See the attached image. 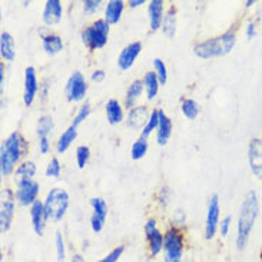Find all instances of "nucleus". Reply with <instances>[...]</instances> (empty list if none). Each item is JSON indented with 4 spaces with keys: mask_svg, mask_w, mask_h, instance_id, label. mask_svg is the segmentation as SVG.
<instances>
[{
    "mask_svg": "<svg viewBox=\"0 0 262 262\" xmlns=\"http://www.w3.org/2000/svg\"><path fill=\"white\" fill-rule=\"evenodd\" d=\"M163 252H165V256H163L165 262H182L184 239L177 228H170L165 234Z\"/></svg>",
    "mask_w": 262,
    "mask_h": 262,
    "instance_id": "6",
    "label": "nucleus"
},
{
    "mask_svg": "<svg viewBox=\"0 0 262 262\" xmlns=\"http://www.w3.org/2000/svg\"><path fill=\"white\" fill-rule=\"evenodd\" d=\"M156 229H158V228H156V221L149 220L148 222H146V225H145V234H146V238L154 234Z\"/></svg>",
    "mask_w": 262,
    "mask_h": 262,
    "instance_id": "43",
    "label": "nucleus"
},
{
    "mask_svg": "<svg viewBox=\"0 0 262 262\" xmlns=\"http://www.w3.org/2000/svg\"><path fill=\"white\" fill-rule=\"evenodd\" d=\"M220 198L216 193H213V195H211L209 202H208V213H206L205 234L208 239H212L216 234V229L220 227Z\"/></svg>",
    "mask_w": 262,
    "mask_h": 262,
    "instance_id": "10",
    "label": "nucleus"
},
{
    "mask_svg": "<svg viewBox=\"0 0 262 262\" xmlns=\"http://www.w3.org/2000/svg\"><path fill=\"white\" fill-rule=\"evenodd\" d=\"M39 149H40V154L46 155L50 150V142L49 138H39Z\"/></svg>",
    "mask_w": 262,
    "mask_h": 262,
    "instance_id": "42",
    "label": "nucleus"
},
{
    "mask_svg": "<svg viewBox=\"0 0 262 262\" xmlns=\"http://www.w3.org/2000/svg\"><path fill=\"white\" fill-rule=\"evenodd\" d=\"M36 173V165L32 161H25L21 162L16 170H14V182L16 185L25 182V181H30L33 179Z\"/></svg>",
    "mask_w": 262,
    "mask_h": 262,
    "instance_id": "21",
    "label": "nucleus"
},
{
    "mask_svg": "<svg viewBox=\"0 0 262 262\" xmlns=\"http://www.w3.org/2000/svg\"><path fill=\"white\" fill-rule=\"evenodd\" d=\"M254 3H255V2H252V0H249V2H245V6H247V7H251V6H252V5H254Z\"/></svg>",
    "mask_w": 262,
    "mask_h": 262,
    "instance_id": "49",
    "label": "nucleus"
},
{
    "mask_svg": "<svg viewBox=\"0 0 262 262\" xmlns=\"http://www.w3.org/2000/svg\"><path fill=\"white\" fill-rule=\"evenodd\" d=\"M149 116L148 114V107L146 106H136L129 109L128 119H126V123H128L129 128L132 129H143L146 122H148Z\"/></svg>",
    "mask_w": 262,
    "mask_h": 262,
    "instance_id": "16",
    "label": "nucleus"
},
{
    "mask_svg": "<svg viewBox=\"0 0 262 262\" xmlns=\"http://www.w3.org/2000/svg\"><path fill=\"white\" fill-rule=\"evenodd\" d=\"M170 134H172V122L165 115L163 111H159V125H158V129H156V142H158V145L165 146L169 141Z\"/></svg>",
    "mask_w": 262,
    "mask_h": 262,
    "instance_id": "19",
    "label": "nucleus"
},
{
    "mask_svg": "<svg viewBox=\"0 0 262 262\" xmlns=\"http://www.w3.org/2000/svg\"><path fill=\"white\" fill-rule=\"evenodd\" d=\"M181 109H182V114H184L185 118H188L191 121L196 119V116L199 115V105L193 99L182 100Z\"/></svg>",
    "mask_w": 262,
    "mask_h": 262,
    "instance_id": "32",
    "label": "nucleus"
},
{
    "mask_svg": "<svg viewBox=\"0 0 262 262\" xmlns=\"http://www.w3.org/2000/svg\"><path fill=\"white\" fill-rule=\"evenodd\" d=\"M14 199L16 193L12 189L6 188L2 192V208H0V231L5 234L13 222L14 216Z\"/></svg>",
    "mask_w": 262,
    "mask_h": 262,
    "instance_id": "7",
    "label": "nucleus"
},
{
    "mask_svg": "<svg viewBox=\"0 0 262 262\" xmlns=\"http://www.w3.org/2000/svg\"><path fill=\"white\" fill-rule=\"evenodd\" d=\"M39 191H40L39 184L33 179H30V181H25V182L17 184L14 193H16V199L20 205L32 206L37 201Z\"/></svg>",
    "mask_w": 262,
    "mask_h": 262,
    "instance_id": "9",
    "label": "nucleus"
},
{
    "mask_svg": "<svg viewBox=\"0 0 262 262\" xmlns=\"http://www.w3.org/2000/svg\"><path fill=\"white\" fill-rule=\"evenodd\" d=\"M143 85H145V92H146L148 100L155 99L156 95H158V91H159V86H161V82H159L155 72H146L145 73Z\"/></svg>",
    "mask_w": 262,
    "mask_h": 262,
    "instance_id": "25",
    "label": "nucleus"
},
{
    "mask_svg": "<svg viewBox=\"0 0 262 262\" xmlns=\"http://www.w3.org/2000/svg\"><path fill=\"white\" fill-rule=\"evenodd\" d=\"M89 204L92 206L93 213L91 218V227L95 232H100L107 218V204L105 202V199L102 198H91Z\"/></svg>",
    "mask_w": 262,
    "mask_h": 262,
    "instance_id": "12",
    "label": "nucleus"
},
{
    "mask_svg": "<svg viewBox=\"0 0 262 262\" xmlns=\"http://www.w3.org/2000/svg\"><path fill=\"white\" fill-rule=\"evenodd\" d=\"M39 91V82L36 76V69L33 66H29L25 71V92H23V102L26 106H30L35 100Z\"/></svg>",
    "mask_w": 262,
    "mask_h": 262,
    "instance_id": "13",
    "label": "nucleus"
},
{
    "mask_svg": "<svg viewBox=\"0 0 262 262\" xmlns=\"http://www.w3.org/2000/svg\"><path fill=\"white\" fill-rule=\"evenodd\" d=\"M123 7H125V3L122 0H111V2H107L106 10H105V20L109 25H116L118 21L121 20Z\"/></svg>",
    "mask_w": 262,
    "mask_h": 262,
    "instance_id": "22",
    "label": "nucleus"
},
{
    "mask_svg": "<svg viewBox=\"0 0 262 262\" xmlns=\"http://www.w3.org/2000/svg\"><path fill=\"white\" fill-rule=\"evenodd\" d=\"M100 5H102L100 0H85L83 2V12L86 14L96 13L100 9Z\"/></svg>",
    "mask_w": 262,
    "mask_h": 262,
    "instance_id": "39",
    "label": "nucleus"
},
{
    "mask_svg": "<svg viewBox=\"0 0 262 262\" xmlns=\"http://www.w3.org/2000/svg\"><path fill=\"white\" fill-rule=\"evenodd\" d=\"M60 172H62V166H60V162L57 161L56 158L50 159V162L48 163V166H46V177L59 178V177H60Z\"/></svg>",
    "mask_w": 262,
    "mask_h": 262,
    "instance_id": "37",
    "label": "nucleus"
},
{
    "mask_svg": "<svg viewBox=\"0 0 262 262\" xmlns=\"http://www.w3.org/2000/svg\"><path fill=\"white\" fill-rule=\"evenodd\" d=\"M55 245H56L57 259H59V261H63L64 256H66V251H64L63 236H62V234H60L59 231H57L56 235H55Z\"/></svg>",
    "mask_w": 262,
    "mask_h": 262,
    "instance_id": "38",
    "label": "nucleus"
},
{
    "mask_svg": "<svg viewBox=\"0 0 262 262\" xmlns=\"http://www.w3.org/2000/svg\"><path fill=\"white\" fill-rule=\"evenodd\" d=\"M62 14H63V9H62V3L59 0H48L45 9H43V21L48 26H55L59 21L62 20Z\"/></svg>",
    "mask_w": 262,
    "mask_h": 262,
    "instance_id": "15",
    "label": "nucleus"
},
{
    "mask_svg": "<svg viewBox=\"0 0 262 262\" xmlns=\"http://www.w3.org/2000/svg\"><path fill=\"white\" fill-rule=\"evenodd\" d=\"M86 92H88V83L85 76L80 72H75L66 83V89H64L66 99L69 102H79L85 99Z\"/></svg>",
    "mask_w": 262,
    "mask_h": 262,
    "instance_id": "8",
    "label": "nucleus"
},
{
    "mask_svg": "<svg viewBox=\"0 0 262 262\" xmlns=\"http://www.w3.org/2000/svg\"><path fill=\"white\" fill-rule=\"evenodd\" d=\"M53 128H55V123H53L52 116L45 115L37 122V136L39 138H49Z\"/></svg>",
    "mask_w": 262,
    "mask_h": 262,
    "instance_id": "29",
    "label": "nucleus"
},
{
    "mask_svg": "<svg viewBox=\"0 0 262 262\" xmlns=\"http://www.w3.org/2000/svg\"><path fill=\"white\" fill-rule=\"evenodd\" d=\"M142 50V43L141 42H132L129 43L128 46H125L122 49L121 55L118 57V66L121 71H128L134 66L136 57L139 56Z\"/></svg>",
    "mask_w": 262,
    "mask_h": 262,
    "instance_id": "14",
    "label": "nucleus"
},
{
    "mask_svg": "<svg viewBox=\"0 0 262 262\" xmlns=\"http://www.w3.org/2000/svg\"><path fill=\"white\" fill-rule=\"evenodd\" d=\"M46 220L59 222L63 220L64 213L69 208V195L62 188H53L48 192L43 202Z\"/></svg>",
    "mask_w": 262,
    "mask_h": 262,
    "instance_id": "4",
    "label": "nucleus"
},
{
    "mask_svg": "<svg viewBox=\"0 0 262 262\" xmlns=\"http://www.w3.org/2000/svg\"><path fill=\"white\" fill-rule=\"evenodd\" d=\"M28 150V142L19 132H13L3 141L0 148V172L3 177H9L14 170V165Z\"/></svg>",
    "mask_w": 262,
    "mask_h": 262,
    "instance_id": "2",
    "label": "nucleus"
},
{
    "mask_svg": "<svg viewBox=\"0 0 262 262\" xmlns=\"http://www.w3.org/2000/svg\"><path fill=\"white\" fill-rule=\"evenodd\" d=\"M91 105L86 102L85 105H82V106L79 107L78 114L75 115V118H73V122H72V126H75V128H78L79 125L82 123V122L85 121V119H88V116L91 115Z\"/></svg>",
    "mask_w": 262,
    "mask_h": 262,
    "instance_id": "35",
    "label": "nucleus"
},
{
    "mask_svg": "<svg viewBox=\"0 0 262 262\" xmlns=\"http://www.w3.org/2000/svg\"><path fill=\"white\" fill-rule=\"evenodd\" d=\"M105 111H106L107 122L111 125H118V123H121L123 121V111H122L121 103L116 99L107 100Z\"/></svg>",
    "mask_w": 262,
    "mask_h": 262,
    "instance_id": "23",
    "label": "nucleus"
},
{
    "mask_svg": "<svg viewBox=\"0 0 262 262\" xmlns=\"http://www.w3.org/2000/svg\"><path fill=\"white\" fill-rule=\"evenodd\" d=\"M30 218H32V225H33V229L35 232L39 236L43 235V231H45V225H46V215H45V206H43V202L40 201H36L33 205L30 206Z\"/></svg>",
    "mask_w": 262,
    "mask_h": 262,
    "instance_id": "17",
    "label": "nucleus"
},
{
    "mask_svg": "<svg viewBox=\"0 0 262 262\" xmlns=\"http://www.w3.org/2000/svg\"><path fill=\"white\" fill-rule=\"evenodd\" d=\"M105 76H106V75H105V72L103 71H95L92 73V76H91V79H92L93 82H96V83H99V82H102V80H103V79H105Z\"/></svg>",
    "mask_w": 262,
    "mask_h": 262,
    "instance_id": "45",
    "label": "nucleus"
},
{
    "mask_svg": "<svg viewBox=\"0 0 262 262\" xmlns=\"http://www.w3.org/2000/svg\"><path fill=\"white\" fill-rule=\"evenodd\" d=\"M162 30L169 39H172L175 36V32H177V10H175L173 6H170L168 9V12L163 16Z\"/></svg>",
    "mask_w": 262,
    "mask_h": 262,
    "instance_id": "26",
    "label": "nucleus"
},
{
    "mask_svg": "<svg viewBox=\"0 0 262 262\" xmlns=\"http://www.w3.org/2000/svg\"><path fill=\"white\" fill-rule=\"evenodd\" d=\"M0 56L6 62H13L16 57V43L13 36L3 32L0 36Z\"/></svg>",
    "mask_w": 262,
    "mask_h": 262,
    "instance_id": "20",
    "label": "nucleus"
},
{
    "mask_svg": "<svg viewBox=\"0 0 262 262\" xmlns=\"http://www.w3.org/2000/svg\"><path fill=\"white\" fill-rule=\"evenodd\" d=\"M145 91V85H143V80H134L132 85L128 88V92H126V98H125V105L129 109L135 107V103L138 102V99L142 96V93Z\"/></svg>",
    "mask_w": 262,
    "mask_h": 262,
    "instance_id": "24",
    "label": "nucleus"
},
{
    "mask_svg": "<svg viewBox=\"0 0 262 262\" xmlns=\"http://www.w3.org/2000/svg\"><path fill=\"white\" fill-rule=\"evenodd\" d=\"M123 251H125V247L123 245H121V247H118V248H115L114 251H111L109 254H107L105 258H102L100 261L98 262H116L119 258H121V255L123 254Z\"/></svg>",
    "mask_w": 262,
    "mask_h": 262,
    "instance_id": "40",
    "label": "nucleus"
},
{
    "mask_svg": "<svg viewBox=\"0 0 262 262\" xmlns=\"http://www.w3.org/2000/svg\"><path fill=\"white\" fill-rule=\"evenodd\" d=\"M43 49L45 52L53 56V55H57L60 50L63 49V42H62V37L57 35H46L43 36Z\"/></svg>",
    "mask_w": 262,
    "mask_h": 262,
    "instance_id": "27",
    "label": "nucleus"
},
{
    "mask_svg": "<svg viewBox=\"0 0 262 262\" xmlns=\"http://www.w3.org/2000/svg\"><path fill=\"white\" fill-rule=\"evenodd\" d=\"M248 162L252 175L262 181V139L254 138L248 145Z\"/></svg>",
    "mask_w": 262,
    "mask_h": 262,
    "instance_id": "11",
    "label": "nucleus"
},
{
    "mask_svg": "<svg viewBox=\"0 0 262 262\" xmlns=\"http://www.w3.org/2000/svg\"><path fill=\"white\" fill-rule=\"evenodd\" d=\"M146 152H148V142H146L145 138L141 136L138 141L134 142L132 148H130V158L134 161H139V159H142L143 156L146 155Z\"/></svg>",
    "mask_w": 262,
    "mask_h": 262,
    "instance_id": "31",
    "label": "nucleus"
},
{
    "mask_svg": "<svg viewBox=\"0 0 262 262\" xmlns=\"http://www.w3.org/2000/svg\"><path fill=\"white\" fill-rule=\"evenodd\" d=\"M149 241V248H150V254L152 256L158 255L161 251H163V242H165V236L163 234H161L159 229H156L154 234L148 236Z\"/></svg>",
    "mask_w": 262,
    "mask_h": 262,
    "instance_id": "30",
    "label": "nucleus"
},
{
    "mask_svg": "<svg viewBox=\"0 0 262 262\" xmlns=\"http://www.w3.org/2000/svg\"><path fill=\"white\" fill-rule=\"evenodd\" d=\"M149 14V25H150V30L156 32L159 28H162L163 21V2L162 0H152L149 3L148 7Z\"/></svg>",
    "mask_w": 262,
    "mask_h": 262,
    "instance_id": "18",
    "label": "nucleus"
},
{
    "mask_svg": "<svg viewBox=\"0 0 262 262\" xmlns=\"http://www.w3.org/2000/svg\"><path fill=\"white\" fill-rule=\"evenodd\" d=\"M231 222H232V218L231 216H225L222 222H220V232L222 236H227L228 232H229V228H231Z\"/></svg>",
    "mask_w": 262,
    "mask_h": 262,
    "instance_id": "41",
    "label": "nucleus"
},
{
    "mask_svg": "<svg viewBox=\"0 0 262 262\" xmlns=\"http://www.w3.org/2000/svg\"><path fill=\"white\" fill-rule=\"evenodd\" d=\"M259 215V201L255 192H248L242 201L239 218H238V235H236V247L244 249L247 247L251 231L255 225V221Z\"/></svg>",
    "mask_w": 262,
    "mask_h": 262,
    "instance_id": "1",
    "label": "nucleus"
},
{
    "mask_svg": "<svg viewBox=\"0 0 262 262\" xmlns=\"http://www.w3.org/2000/svg\"><path fill=\"white\" fill-rule=\"evenodd\" d=\"M145 3V0H129V6L130 7H139Z\"/></svg>",
    "mask_w": 262,
    "mask_h": 262,
    "instance_id": "46",
    "label": "nucleus"
},
{
    "mask_svg": "<svg viewBox=\"0 0 262 262\" xmlns=\"http://www.w3.org/2000/svg\"><path fill=\"white\" fill-rule=\"evenodd\" d=\"M158 125H159V111H154L150 116H149L148 122H146V125H145V128L142 129V138H148L149 135L152 134L155 129H158Z\"/></svg>",
    "mask_w": 262,
    "mask_h": 262,
    "instance_id": "33",
    "label": "nucleus"
},
{
    "mask_svg": "<svg viewBox=\"0 0 262 262\" xmlns=\"http://www.w3.org/2000/svg\"><path fill=\"white\" fill-rule=\"evenodd\" d=\"M5 83V64H0V85Z\"/></svg>",
    "mask_w": 262,
    "mask_h": 262,
    "instance_id": "47",
    "label": "nucleus"
},
{
    "mask_svg": "<svg viewBox=\"0 0 262 262\" xmlns=\"http://www.w3.org/2000/svg\"><path fill=\"white\" fill-rule=\"evenodd\" d=\"M245 33H247V37H248L249 40L256 35V25L254 23V21L248 23V26H247V32H245Z\"/></svg>",
    "mask_w": 262,
    "mask_h": 262,
    "instance_id": "44",
    "label": "nucleus"
},
{
    "mask_svg": "<svg viewBox=\"0 0 262 262\" xmlns=\"http://www.w3.org/2000/svg\"><path fill=\"white\" fill-rule=\"evenodd\" d=\"M109 23L105 19H99V20L93 21L91 26L82 32V42L89 50L102 49L107 43V37H109Z\"/></svg>",
    "mask_w": 262,
    "mask_h": 262,
    "instance_id": "5",
    "label": "nucleus"
},
{
    "mask_svg": "<svg viewBox=\"0 0 262 262\" xmlns=\"http://www.w3.org/2000/svg\"><path fill=\"white\" fill-rule=\"evenodd\" d=\"M72 262H85V259L80 255H75L73 256V259H72Z\"/></svg>",
    "mask_w": 262,
    "mask_h": 262,
    "instance_id": "48",
    "label": "nucleus"
},
{
    "mask_svg": "<svg viewBox=\"0 0 262 262\" xmlns=\"http://www.w3.org/2000/svg\"><path fill=\"white\" fill-rule=\"evenodd\" d=\"M76 136H78V129L75 128V126H69L63 134L60 135V138L57 141V152L59 154H64L68 149L71 148V145L76 139Z\"/></svg>",
    "mask_w": 262,
    "mask_h": 262,
    "instance_id": "28",
    "label": "nucleus"
},
{
    "mask_svg": "<svg viewBox=\"0 0 262 262\" xmlns=\"http://www.w3.org/2000/svg\"><path fill=\"white\" fill-rule=\"evenodd\" d=\"M89 158H91V149L88 148V146L82 145V146H79L76 149V162H78V166L80 169L85 168Z\"/></svg>",
    "mask_w": 262,
    "mask_h": 262,
    "instance_id": "36",
    "label": "nucleus"
},
{
    "mask_svg": "<svg viewBox=\"0 0 262 262\" xmlns=\"http://www.w3.org/2000/svg\"><path fill=\"white\" fill-rule=\"evenodd\" d=\"M236 43V35L234 32H227L224 35L216 36L212 39H208L205 42L198 43L193 52L201 59H212V57H221L228 55L234 49Z\"/></svg>",
    "mask_w": 262,
    "mask_h": 262,
    "instance_id": "3",
    "label": "nucleus"
},
{
    "mask_svg": "<svg viewBox=\"0 0 262 262\" xmlns=\"http://www.w3.org/2000/svg\"><path fill=\"white\" fill-rule=\"evenodd\" d=\"M154 68H155V73L161 85H166V80H168V69L165 66V62L162 59H155L154 60Z\"/></svg>",
    "mask_w": 262,
    "mask_h": 262,
    "instance_id": "34",
    "label": "nucleus"
}]
</instances>
